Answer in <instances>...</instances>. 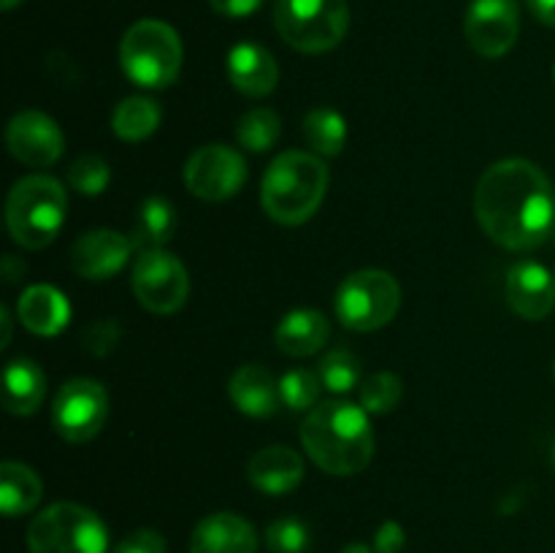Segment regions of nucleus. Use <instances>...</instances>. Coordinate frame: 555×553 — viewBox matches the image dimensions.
Listing matches in <instances>:
<instances>
[{
  "mask_svg": "<svg viewBox=\"0 0 555 553\" xmlns=\"http://www.w3.org/2000/svg\"><path fill=\"white\" fill-rule=\"evenodd\" d=\"M475 217L488 239L504 249H537L547 242L555 226L551 177L524 157L493 163L475 188Z\"/></svg>",
  "mask_w": 555,
  "mask_h": 553,
  "instance_id": "1",
  "label": "nucleus"
},
{
  "mask_svg": "<svg viewBox=\"0 0 555 553\" xmlns=\"http://www.w3.org/2000/svg\"><path fill=\"white\" fill-rule=\"evenodd\" d=\"M301 445L309 459L328 475H358L372 464L374 455L369 412L352 401L318 404L304 417Z\"/></svg>",
  "mask_w": 555,
  "mask_h": 553,
  "instance_id": "2",
  "label": "nucleus"
},
{
  "mask_svg": "<svg viewBox=\"0 0 555 553\" xmlns=\"http://www.w3.org/2000/svg\"><path fill=\"white\" fill-rule=\"evenodd\" d=\"M328 190V168L314 152L287 150L269 163L260 182L263 211L280 226H301L320 209Z\"/></svg>",
  "mask_w": 555,
  "mask_h": 553,
  "instance_id": "3",
  "label": "nucleus"
},
{
  "mask_svg": "<svg viewBox=\"0 0 555 553\" xmlns=\"http://www.w3.org/2000/svg\"><path fill=\"white\" fill-rule=\"evenodd\" d=\"M68 195L54 177L30 173L11 188L5 201V226L11 239L25 249H43L65 226Z\"/></svg>",
  "mask_w": 555,
  "mask_h": 553,
  "instance_id": "4",
  "label": "nucleus"
},
{
  "mask_svg": "<svg viewBox=\"0 0 555 553\" xmlns=\"http://www.w3.org/2000/svg\"><path fill=\"white\" fill-rule=\"evenodd\" d=\"M182 54L179 33L160 20L135 22L119 43L125 76L144 90H163L173 85L182 68Z\"/></svg>",
  "mask_w": 555,
  "mask_h": 553,
  "instance_id": "5",
  "label": "nucleus"
},
{
  "mask_svg": "<svg viewBox=\"0 0 555 553\" xmlns=\"http://www.w3.org/2000/svg\"><path fill=\"white\" fill-rule=\"evenodd\" d=\"M276 33L304 54H323L339 47L350 30L347 0H276Z\"/></svg>",
  "mask_w": 555,
  "mask_h": 553,
  "instance_id": "6",
  "label": "nucleus"
},
{
  "mask_svg": "<svg viewBox=\"0 0 555 553\" xmlns=\"http://www.w3.org/2000/svg\"><path fill=\"white\" fill-rule=\"evenodd\" d=\"M27 548L30 553H106L108 531L90 507L57 502L33 518Z\"/></svg>",
  "mask_w": 555,
  "mask_h": 553,
  "instance_id": "7",
  "label": "nucleus"
},
{
  "mask_svg": "<svg viewBox=\"0 0 555 553\" xmlns=\"http://www.w3.org/2000/svg\"><path fill=\"white\" fill-rule=\"evenodd\" d=\"M401 307V287L383 269H361L347 276L336 291V318L358 334H369L396 318Z\"/></svg>",
  "mask_w": 555,
  "mask_h": 553,
  "instance_id": "8",
  "label": "nucleus"
},
{
  "mask_svg": "<svg viewBox=\"0 0 555 553\" xmlns=\"http://www.w3.org/2000/svg\"><path fill=\"white\" fill-rule=\"evenodd\" d=\"M130 287L146 312L171 314L188 301L190 276L177 255L166 249H146L135 258Z\"/></svg>",
  "mask_w": 555,
  "mask_h": 553,
  "instance_id": "9",
  "label": "nucleus"
},
{
  "mask_svg": "<svg viewBox=\"0 0 555 553\" xmlns=\"http://www.w3.org/2000/svg\"><path fill=\"white\" fill-rule=\"evenodd\" d=\"M108 421V394L98 380L76 377L57 390L52 404V426L65 442L81 445L101 434Z\"/></svg>",
  "mask_w": 555,
  "mask_h": 553,
  "instance_id": "10",
  "label": "nucleus"
},
{
  "mask_svg": "<svg viewBox=\"0 0 555 553\" xmlns=\"http://www.w3.org/2000/svg\"><path fill=\"white\" fill-rule=\"evenodd\" d=\"M247 182V163L233 146L206 144L184 163V184L201 201L233 198Z\"/></svg>",
  "mask_w": 555,
  "mask_h": 553,
  "instance_id": "11",
  "label": "nucleus"
},
{
  "mask_svg": "<svg viewBox=\"0 0 555 553\" xmlns=\"http://www.w3.org/2000/svg\"><path fill=\"white\" fill-rule=\"evenodd\" d=\"M464 30L477 54L488 60L504 57L520 36L518 0H472Z\"/></svg>",
  "mask_w": 555,
  "mask_h": 553,
  "instance_id": "12",
  "label": "nucleus"
},
{
  "mask_svg": "<svg viewBox=\"0 0 555 553\" xmlns=\"http://www.w3.org/2000/svg\"><path fill=\"white\" fill-rule=\"evenodd\" d=\"M5 146L25 166L49 168L63 155L65 136L49 114L22 112L5 128Z\"/></svg>",
  "mask_w": 555,
  "mask_h": 553,
  "instance_id": "13",
  "label": "nucleus"
},
{
  "mask_svg": "<svg viewBox=\"0 0 555 553\" xmlns=\"http://www.w3.org/2000/svg\"><path fill=\"white\" fill-rule=\"evenodd\" d=\"M133 249V242L119 231L98 228V231L76 239L74 247H70V266L85 280H112L114 274H119L128 266Z\"/></svg>",
  "mask_w": 555,
  "mask_h": 553,
  "instance_id": "14",
  "label": "nucleus"
},
{
  "mask_svg": "<svg viewBox=\"0 0 555 553\" xmlns=\"http://www.w3.org/2000/svg\"><path fill=\"white\" fill-rule=\"evenodd\" d=\"M507 301L524 320H545L555 309L553 274L534 260L515 263L507 274Z\"/></svg>",
  "mask_w": 555,
  "mask_h": 553,
  "instance_id": "15",
  "label": "nucleus"
},
{
  "mask_svg": "<svg viewBox=\"0 0 555 553\" xmlns=\"http://www.w3.org/2000/svg\"><path fill=\"white\" fill-rule=\"evenodd\" d=\"M258 531L236 513H211L190 537V553H255Z\"/></svg>",
  "mask_w": 555,
  "mask_h": 553,
  "instance_id": "16",
  "label": "nucleus"
},
{
  "mask_svg": "<svg viewBox=\"0 0 555 553\" xmlns=\"http://www.w3.org/2000/svg\"><path fill=\"white\" fill-rule=\"evenodd\" d=\"M247 477L258 491L282 497L301 486L304 459L287 445H269L249 459Z\"/></svg>",
  "mask_w": 555,
  "mask_h": 553,
  "instance_id": "17",
  "label": "nucleus"
},
{
  "mask_svg": "<svg viewBox=\"0 0 555 553\" xmlns=\"http://www.w3.org/2000/svg\"><path fill=\"white\" fill-rule=\"evenodd\" d=\"M228 79L242 95L263 98L274 92L276 81H280V65L266 47L236 43L228 54Z\"/></svg>",
  "mask_w": 555,
  "mask_h": 553,
  "instance_id": "18",
  "label": "nucleus"
},
{
  "mask_svg": "<svg viewBox=\"0 0 555 553\" xmlns=\"http://www.w3.org/2000/svg\"><path fill=\"white\" fill-rule=\"evenodd\" d=\"M228 396L233 407L249 417H271L282 404L280 383L260 363H244L236 369L228 383Z\"/></svg>",
  "mask_w": 555,
  "mask_h": 553,
  "instance_id": "19",
  "label": "nucleus"
},
{
  "mask_svg": "<svg viewBox=\"0 0 555 553\" xmlns=\"http://www.w3.org/2000/svg\"><path fill=\"white\" fill-rule=\"evenodd\" d=\"M16 314L30 334L57 336L68 325L70 307L57 287L30 285L16 304Z\"/></svg>",
  "mask_w": 555,
  "mask_h": 553,
  "instance_id": "20",
  "label": "nucleus"
},
{
  "mask_svg": "<svg viewBox=\"0 0 555 553\" xmlns=\"http://www.w3.org/2000/svg\"><path fill=\"white\" fill-rule=\"evenodd\" d=\"M331 336L328 318L318 309H293L276 325L274 342L285 356L307 358L323 350Z\"/></svg>",
  "mask_w": 555,
  "mask_h": 553,
  "instance_id": "21",
  "label": "nucleus"
},
{
  "mask_svg": "<svg viewBox=\"0 0 555 553\" xmlns=\"http://www.w3.org/2000/svg\"><path fill=\"white\" fill-rule=\"evenodd\" d=\"M47 396V377L30 358H14L3 372V407L11 415H33Z\"/></svg>",
  "mask_w": 555,
  "mask_h": 553,
  "instance_id": "22",
  "label": "nucleus"
},
{
  "mask_svg": "<svg viewBox=\"0 0 555 553\" xmlns=\"http://www.w3.org/2000/svg\"><path fill=\"white\" fill-rule=\"evenodd\" d=\"M43 497V483L36 472L20 461H5L0 466V510L5 518H20L36 510Z\"/></svg>",
  "mask_w": 555,
  "mask_h": 553,
  "instance_id": "23",
  "label": "nucleus"
},
{
  "mask_svg": "<svg viewBox=\"0 0 555 553\" xmlns=\"http://www.w3.org/2000/svg\"><path fill=\"white\" fill-rule=\"evenodd\" d=\"M173 231H177V209H173V204L168 198H163V195H150L141 204L139 220H135L130 242H133V247L139 253L163 249L171 242Z\"/></svg>",
  "mask_w": 555,
  "mask_h": 553,
  "instance_id": "24",
  "label": "nucleus"
},
{
  "mask_svg": "<svg viewBox=\"0 0 555 553\" xmlns=\"http://www.w3.org/2000/svg\"><path fill=\"white\" fill-rule=\"evenodd\" d=\"M301 133L307 139V144L312 146L314 155L320 157H336L341 155L347 141V123L339 112L328 106L312 108V112L304 117Z\"/></svg>",
  "mask_w": 555,
  "mask_h": 553,
  "instance_id": "25",
  "label": "nucleus"
},
{
  "mask_svg": "<svg viewBox=\"0 0 555 553\" xmlns=\"http://www.w3.org/2000/svg\"><path fill=\"white\" fill-rule=\"evenodd\" d=\"M160 125V108L155 101L144 95H130L117 103L112 114L114 133L122 141H144Z\"/></svg>",
  "mask_w": 555,
  "mask_h": 553,
  "instance_id": "26",
  "label": "nucleus"
},
{
  "mask_svg": "<svg viewBox=\"0 0 555 553\" xmlns=\"http://www.w3.org/2000/svg\"><path fill=\"white\" fill-rule=\"evenodd\" d=\"M282 119L274 108L258 106L244 114L236 125V141L247 152H269L280 141Z\"/></svg>",
  "mask_w": 555,
  "mask_h": 553,
  "instance_id": "27",
  "label": "nucleus"
},
{
  "mask_svg": "<svg viewBox=\"0 0 555 553\" xmlns=\"http://www.w3.org/2000/svg\"><path fill=\"white\" fill-rule=\"evenodd\" d=\"M318 374L325 388L334 390V394H347L356 385H361V361L356 358V352L334 347L320 358Z\"/></svg>",
  "mask_w": 555,
  "mask_h": 553,
  "instance_id": "28",
  "label": "nucleus"
},
{
  "mask_svg": "<svg viewBox=\"0 0 555 553\" xmlns=\"http://www.w3.org/2000/svg\"><path fill=\"white\" fill-rule=\"evenodd\" d=\"M323 380L309 369H291L280 380L282 404L293 412H312L318 407Z\"/></svg>",
  "mask_w": 555,
  "mask_h": 553,
  "instance_id": "29",
  "label": "nucleus"
},
{
  "mask_svg": "<svg viewBox=\"0 0 555 553\" xmlns=\"http://www.w3.org/2000/svg\"><path fill=\"white\" fill-rule=\"evenodd\" d=\"M404 394L401 377L393 372H377L361 383V407L369 415H385L396 410Z\"/></svg>",
  "mask_w": 555,
  "mask_h": 553,
  "instance_id": "30",
  "label": "nucleus"
},
{
  "mask_svg": "<svg viewBox=\"0 0 555 553\" xmlns=\"http://www.w3.org/2000/svg\"><path fill=\"white\" fill-rule=\"evenodd\" d=\"M108 179H112L108 163L98 155H81L68 168L70 190L79 195H101L108 188Z\"/></svg>",
  "mask_w": 555,
  "mask_h": 553,
  "instance_id": "31",
  "label": "nucleus"
},
{
  "mask_svg": "<svg viewBox=\"0 0 555 553\" xmlns=\"http://www.w3.org/2000/svg\"><path fill=\"white\" fill-rule=\"evenodd\" d=\"M266 545L274 553H304L309 548V529L298 518H276L266 529Z\"/></svg>",
  "mask_w": 555,
  "mask_h": 553,
  "instance_id": "32",
  "label": "nucleus"
},
{
  "mask_svg": "<svg viewBox=\"0 0 555 553\" xmlns=\"http://www.w3.org/2000/svg\"><path fill=\"white\" fill-rule=\"evenodd\" d=\"M119 336H122V329H119L117 320L103 318V320H95V323L87 325L81 339H85V347L92 352V356L103 358V356H108L114 347H117Z\"/></svg>",
  "mask_w": 555,
  "mask_h": 553,
  "instance_id": "33",
  "label": "nucleus"
},
{
  "mask_svg": "<svg viewBox=\"0 0 555 553\" xmlns=\"http://www.w3.org/2000/svg\"><path fill=\"white\" fill-rule=\"evenodd\" d=\"M112 553H166V540L155 529H135Z\"/></svg>",
  "mask_w": 555,
  "mask_h": 553,
  "instance_id": "34",
  "label": "nucleus"
},
{
  "mask_svg": "<svg viewBox=\"0 0 555 553\" xmlns=\"http://www.w3.org/2000/svg\"><path fill=\"white\" fill-rule=\"evenodd\" d=\"M406 545V535L401 529V524L396 520H385L383 526L374 535V551L377 553H401Z\"/></svg>",
  "mask_w": 555,
  "mask_h": 553,
  "instance_id": "35",
  "label": "nucleus"
},
{
  "mask_svg": "<svg viewBox=\"0 0 555 553\" xmlns=\"http://www.w3.org/2000/svg\"><path fill=\"white\" fill-rule=\"evenodd\" d=\"M211 11L228 20H242V16L255 14L263 5V0H209Z\"/></svg>",
  "mask_w": 555,
  "mask_h": 553,
  "instance_id": "36",
  "label": "nucleus"
},
{
  "mask_svg": "<svg viewBox=\"0 0 555 553\" xmlns=\"http://www.w3.org/2000/svg\"><path fill=\"white\" fill-rule=\"evenodd\" d=\"M526 5L542 25L555 27V0H526Z\"/></svg>",
  "mask_w": 555,
  "mask_h": 553,
  "instance_id": "37",
  "label": "nucleus"
},
{
  "mask_svg": "<svg viewBox=\"0 0 555 553\" xmlns=\"http://www.w3.org/2000/svg\"><path fill=\"white\" fill-rule=\"evenodd\" d=\"M25 274V263H22V260H16L14 255H5L3 258V276L9 282H14L16 276H22Z\"/></svg>",
  "mask_w": 555,
  "mask_h": 553,
  "instance_id": "38",
  "label": "nucleus"
},
{
  "mask_svg": "<svg viewBox=\"0 0 555 553\" xmlns=\"http://www.w3.org/2000/svg\"><path fill=\"white\" fill-rule=\"evenodd\" d=\"M0 323H3V336H0V350H5L11 342V314H9V307H0Z\"/></svg>",
  "mask_w": 555,
  "mask_h": 553,
  "instance_id": "39",
  "label": "nucleus"
},
{
  "mask_svg": "<svg viewBox=\"0 0 555 553\" xmlns=\"http://www.w3.org/2000/svg\"><path fill=\"white\" fill-rule=\"evenodd\" d=\"M341 553H374V551L369 545H363V542H352V545L341 548Z\"/></svg>",
  "mask_w": 555,
  "mask_h": 553,
  "instance_id": "40",
  "label": "nucleus"
},
{
  "mask_svg": "<svg viewBox=\"0 0 555 553\" xmlns=\"http://www.w3.org/2000/svg\"><path fill=\"white\" fill-rule=\"evenodd\" d=\"M22 0H0V5H3V11H11V9H16V5H20Z\"/></svg>",
  "mask_w": 555,
  "mask_h": 553,
  "instance_id": "41",
  "label": "nucleus"
},
{
  "mask_svg": "<svg viewBox=\"0 0 555 553\" xmlns=\"http://www.w3.org/2000/svg\"><path fill=\"white\" fill-rule=\"evenodd\" d=\"M553 459H555V448H553Z\"/></svg>",
  "mask_w": 555,
  "mask_h": 553,
  "instance_id": "42",
  "label": "nucleus"
}]
</instances>
